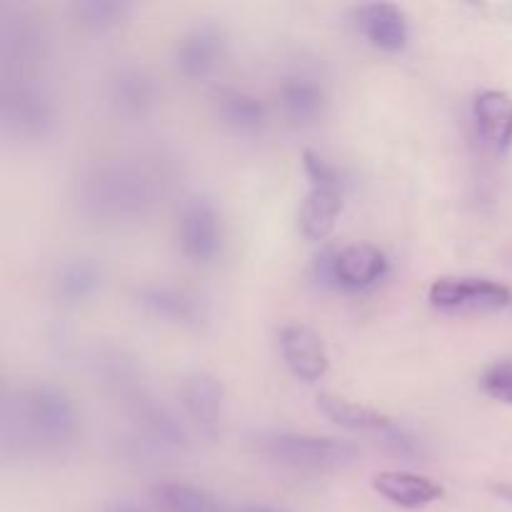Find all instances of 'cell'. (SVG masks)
Instances as JSON below:
<instances>
[{"mask_svg": "<svg viewBox=\"0 0 512 512\" xmlns=\"http://www.w3.org/2000/svg\"><path fill=\"white\" fill-rule=\"evenodd\" d=\"M390 260L378 245L353 243L340 250H325L315 260V280L333 290H358L375 288L388 275Z\"/></svg>", "mask_w": 512, "mask_h": 512, "instance_id": "obj_7", "label": "cell"}, {"mask_svg": "<svg viewBox=\"0 0 512 512\" xmlns=\"http://www.w3.org/2000/svg\"><path fill=\"white\" fill-rule=\"evenodd\" d=\"M223 395V383L213 373H205V370H195V373L185 375L180 380V408H183L190 425L208 440L218 435L220 415H223Z\"/></svg>", "mask_w": 512, "mask_h": 512, "instance_id": "obj_14", "label": "cell"}, {"mask_svg": "<svg viewBox=\"0 0 512 512\" xmlns=\"http://www.w3.org/2000/svg\"><path fill=\"white\" fill-rule=\"evenodd\" d=\"M480 388L488 398L512 405V360H498L480 375Z\"/></svg>", "mask_w": 512, "mask_h": 512, "instance_id": "obj_26", "label": "cell"}, {"mask_svg": "<svg viewBox=\"0 0 512 512\" xmlns=\"http://www.w3.org/2000/svg\"><path fill=\"white\" fill-rule=\"evenodd\" d=\"M0 128L20 143L45 140L55 128V103L43 78H3L0 85Z\"/></svg>", "mask_w": 512, "mask_h": 512, "instance_id": "obj_4", "label": "cell"}, {"mask_svg": "<svg viewBox=\"0 0 512 512\" xmlns=\"http://www.w3.org/2000/svg\"><path fill=\"white\" fill-rule=\"evenodd\" d=\"M498 493L505 495V498H508V500H512V488H510V485H503V488H498Z\"/></svg>", "mask_w": 512, "mask_h": 512, "instance_id": "obj_30", "label": "cell"}, {"mask_svg": "<svg viewBox=\"0 0 512 512\" xmlns=\"http://www.w3.org/2000/svg\"><path fill=\"white\" fill-rule=\"evenodd\" d=\"M373 490L390 505L403 510H423L445 498L443 485L410 470H383L373 478Z\"/></svg>", "mask_w": 512, "mask_h": 512, "instance_id": "obj_18", "label": "cell"}, {"mask_svg": "<svg viewBox=\"0 0 512 512\" xmlns=\"http://www.w3.org/2000/svg\"><path fill=\"white\" fill-rule=\"evenodd\" d=\"M303 168L313 185H330V188H343L345 185L343 170L335 163H330L328 158H323L320 153H315V150H305Z\"/></svg>", "mask_w": 512, "mask_h": 512, "instance_id": "obj_27", "label": "cell"}, {"mask_svg": "<svg viewBox=\"0 0 512 512\" xmlns=\"http://www.w3.org/2000/svg\"><path fill=\"white\" fill-rule=\"evenodd\" d=\"M508 285L478 275H443L428 288V303L443 315H490L508 308Z\"/></svg>", "mask_w": 512, "mask_h": 512, "instance_id": "obj_8", "label": "cell"}, {"mask_svg": "<svg viewBox=\"0 0 512 512\" xmlns=\"http://www.w3.org/2000/svg\"><path fill=\"white\" fill-rule=\"evenodd\" d=\"M358 33L383 53H403L410 43V20L395 3H363L353 10Z\"/></svg>", "mask_w": 512, "mask_h": 512, "instance_id": "obj_15", "label": "cell"}, {"mask_svg": "<svg viewBox=\"0 0 512 512\" xmlns=\"http://www.w3.org/2000/svg\"><path fill=\"white\" fill-rule=\"evenodd\" d=\"M318 410L330 423L338 425V428L350 430V433L373 435L390 453L403 455V458H415L420 453V445L415 435H410L403 425H398L393 418L378 413V410L368 408V405L340 398V395L333 393H320Z\"/></svg>", "mask_w": 512, "mask_h": 512, "instance_id": "obj_6", "label": "cell"}, {"mask_svg": "<svg viewBox=\"0 0 512 512\" xmlns=\"http://www.w3.org/2000/svg\"><path fill=\"white\" fill-rule=\"evenodd\" d=\"M90 365H93V378L98 380L100 388L113 398L128 403L130 408L148 398L143 385V368L125 350L98 348Z\"/></svg>", "mask_w": 512, "mask_h": 512, "instance_id": "obj_17", "label": "cell"}, {"mask_svg": "<svg viewBox=\"0 0 512 512\" xmlns=\"http://www.w3.org/2000/svg\"><path fill=\"white\" fill-rule=\"evenodd\" d=\"M108 512H150V510L140 508V505H135V503H115V505H110Z\"/></svg>", "mask_w": 512, "mask_h": 512, "instance_id": "obj_29", "label": "cell"}, {"mask_svg": "<svg viewBox=\"0 0 512 512\" xmlns=\"http://www.w3.org/2000/svg\"><path fill=\"white\" fill-rule=\"evenodd\" d=\"M175 240L188 263L198 268L213 265L225 248V223L218 205L208 198L185 200L175 220Z\"/></svg>", "mask_w": 512, "mask_h": 512, "instance_id": "obj_9", "label": "cell"}, {"mask_svg": "<svg viewBox=\"0 0 512 512\" xmlns=\"http://www.w3.org/2000/svg\"><path fill=\"white\" fill-rule=\"evenodd\" d=\"M275 105L290 125L310 128L328 110V93L315 75L293 73L280 80L278 90H275Z\"/></svg>", "mask_w": 512, "mask_h": 512, "instance_id": "obj_16", "label": "cell"}, {"mask_svg": "<svg viewBox=\"0 0 512 512\" xmlns=\"http://www.w3.org/2000/svg\"><path fill=\"white\" fill-rule=\"evenodd\" d=\"M130 410H133V433L128 440L133 455L160 460L188 450V430L173 410L153 403L150 398L140 400Z\"/></svg>", "mask_w": 512, "mask_h": 512, "instance_id": "obj_10", "label": "cell"}, {"mask_svg": "<svg viewBox=\"0 0 512 512\" xmlns=\"http://www.w3.org/2000/svg\"><path fill=\"white\" fill-rule=\"evenodd\" d=\"M105 273L103 265L95 258H78L65 260L53 278V295L63 308L78 310L88 305L95 295L103 290Z\"/></svg>", "mask_w": 512, "mask_h": 512, "instance_id": "obj_20", "label": "cell"}, {"mask_svg": "<svg viewBox=\"0 0 512 512\" xmlns=\"http://www.w3.org/2000/svg\"><path fill=\"white\" fill-rule=\"evenodd\" d=\"M213 105L220 123L238 135H258L268 125V105L248 90L220 88Z\"/></svg>", "mask_w": 512, "mask_h": 512, "instance_id": "obj_23", "label": "cell"}, {"mask_svg": "<svg viewBox=\"0 0 512 512\" xmlns=\"http://www.w3.org/2000/svg\"><path fill=\"white\" fill-rule=\"evenodd\" d=\"M233 512H288V510L275 508V505H265V503H243V505H238Z\"/></svg>", "mask_w": 512, "mask_h": 512, "instance_id": "obj_28", "label": "cell"}, {"mask_svg": "<svg viewBox=\"0 0 512 512\" xmlns=\"http://www.w3.org/2000/svg\"><path fill=\"white\" fill-rule=\"evenodd\" d=\"M175 185V165L163 153L100 160L80 173L75 205L85 220L105 228L133 225L155 213Z\"/></svg>", "mask_w": 512, "mask_h": 512, "instance_id": "obj_1", "label": "cell"}, {"mask_svg": "<svg viewBox=\"0 0 512 512\" xmlns=\"http://www.w3.org/2000/svg\"><path fill=\"white\" fill-rule=\"evenodd\" d=\"M130 10L133 8L128 3H118V0H80V3H73L75 20L93 33L115 30L125 23Z\"/></svg>", "mask_w": 512, "mask_h": 512, "instance_id": "obj_25", "label": "cell"}, {"mask_svg": "<svg viewBox=\"0 0 512 512\" xmlns=\"http://www.w3.org/2000/svg\"><path fill=\"white\" fill-rule=\"evenodd\" d=\"M135 305L148 318L185 330H200L208 323V303L185 285L148 283L135 290Z\"/></svg>", "mask_w": 512, "mask_h": 512, "instance_id": "obj_11", "label": "cell"}, {"mask_svg": "<svg viewBox=\"0 0 512 512\" xmlns=\"http://www.w3.org/2000/svg\"><path fill=\"white\" fill-rule=\"evenodd\" d=\"M48 35L28 13L3 8L0 15V70L3 78H43Z\"/></svg>", "mask_w": 512, "mask_h": 512, "instance_id": "obj_5", "label": "cell"}, {"mask_svg": "<svg viewBox=\"0 0 512 512\" xmlns=\"http://www.w3.org/2000/svg\"><path fill=\"white\" fill-rule=\"evenodd\" d=\"M228 58V38L218 25H198L175 43L173 65L183 78L205 80Z\"/></svg>", "mask_w": 512, "mask_h": 512, "instance_id": "obj_13", "label": "cell"}, {"mask_svg": "<svg viewBox=\"0 0 512 512\" xmlns=\"http://www.w3.org/2000/svg\"><path fill=\"white\" fill-rule=\"evenodd\" d=\"M108 103L120 118H145L158 103V83L145 70L125 68L110 78Z\"/></svg>", "mask_w": 512, "mask_h": 512, "instance_id": "obj_22", "label": "cell"}, {"mask_svg": "<svg viewBox=\"0 0 512 512\" xmlns=\"http://www.w3.org/2000/svg\"><path fill=\"white\" fill-rule=\"evenodd\" d=\"M280 355L290 373L303 383H318L330 370V353L323 335L308 323H285L280 328Z\"/></svg>", "mask_w": 512, "mask_h": 512, "instance_id": "obj_12", "label": "cell"}, {"mask_svg": "<svg viewBox=\"0 0 512 512\" xmlns=\"http://www.w3.org/2000/svg\"><path fill=\"white\" fill-rule=\"evenodd\" d=\"M473 123L478 138L493 153H508L512 145V98L505 90H480L473 98Z\"/></svg>", "mask_w": 512, "mask_h": 512, "instance_id": "obj_19", "label": "cell"}, {"mask_svg": "<svg viewBox=\"0 0 512 512\" xmlns=\"http://www.w3.org/2000/svg\"><path fill=\"white\" fill-rule=\"evenodd\" d=\"M345 200L343 188L330 185H310L308 195L303 198L298 210V228L310 243H323L333 235L338 218L343 215Z\"/></svg>", "mask_w": 512, "mask_h": 512, "instance_id": "obj_21", "label": "cell"}, {"mask_svg": "<svg viewBox=\"0 0 512 512\" xmlns=\"http://www.w3.org/2000/svg\"><path fill=\"white\" fill-rule=\"evenodd\" d=\"M250 448L258 458L295 473H338L358 460V448L348 440L298 430L255 433Z\"/></svg>", "mask_w": 512, "mask_h": 512, "instance_id": "obj_3", "label": "cell"}, {"mask_svg": "<svg viewBox=\"0 0 512 512\" xmlns=\"http://www.w3.org/2000/svg\"><path fill=\"white\" fill-rule=\"evenodd\" d=\"M78 435V405L60 385L20 383L5 390L0 410V443L5 458L65 455Z\"/></svg>", "mask_w": 512, "mask_h": 512, "instance_id": "obj_2", "label": "cell"}, {"mask_svg": "<svg viewBox=\"0 0 512 512\" xmlns=\"http://www.w3.org/2000/svg\"><path fill=\"white\" fill-rule=\"evenodd\" d=\"M153 500L163 512H228L210 490L190 483L155 485Z\"/></svg>", "mask_w": 512, "mask_h": 512, "instance_id": "obj_24", "label": "cell"}]
</instances>
